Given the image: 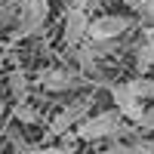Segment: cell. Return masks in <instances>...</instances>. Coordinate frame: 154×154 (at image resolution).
Here are the masks:
<instances>
[{"label":"cell","instance_id":"obj_6","mask_svg":"<svg viewBox=\"0 0 154 154\" xmlns=\"http://www.w3.org/2000/svg\"><path fill=\"white\" fill-rule=\"evenodd\" d=\"M108 86V93H111V99H114V105H117L120 111H123V117L126 120H133V123H139L142 120V114H145V99H139L133 89H130V83H105Z\"/></svg>","mask_w":154,"mask_h":154},{"label":"cell","instance_id":"obj_12","mask_svg":"<svg viewBox=\"0 0 154 154\" xmlns=\"http://www.w3.org/2000/svg\"><path fill=\"white\" fill-rule=\"evenodd\" d=\"M136 126H139V133H142V136H145V133H154V105H148V108H145L142 120H139Z\"/></svg>","mask_w":154,"mask_h":154},{"label":"cell","instance_id":"obj_13","mask_svg":"<svg viewBox=\"0 0 154 154\" xmlns=\"http://www.w3.org/2000/svg\"><path fill=\"white\" fill-rule=\"evenodd\" d=\"M139 16H142L145 25H154V0H142V6H139Z\"/></svg>","mask_w":154,"mask_h":154},{"label":"cell","instance_id":"obj_14","mask_svg":"<svg viewBox=\"0 0 154 154\" xmlns=\"http://www.w3.org/2000/svg\"><path fill=\"white\" fill-rule=\"evenodd\" d=\"M3 114H6V105H3V96H0V123H3Z\"/></svg>","mask_w":154,"mask_h":154},{"label":"cell","instance_id":"obj_11","mask_svg":"<svg viewBox=\"0 0 154 154\" xmlns=\"http://www.w3.org/2000/svg\"><path fill=\"white\" fill-rule=\"evenodd\" d=\"M12 114H16V120H22V123H34V120H40V117H37V114H34L28 105H25V102H19V105L12 108Z\"/></svg>","mask_w":154,"mask_h":154},{"label":"cell","instance_id":"obj_9","mask_svg":"<svg viewBox=\"0 0 154 154\" xmlns=\"http://www.w3.org/2000/svg\"><path fill=\"white\" fill-rule=\"evenodd\" d=\"M130 83V89L139 96V99H154V77H148V74H139V77H133V80H126Z\"/></svg>","mask_w":154,"mask_h":154},{"label":"cell","instance_id":"obj_1","mask_svg":"<svg viewBox=\"0 0 154 154\" xmlns=\"http://www.w3.org/2000/svg\"><path fill=\"white\" fill-rule=\"evenodd\" d=\"M120 136H139V126L133 120H126L117 105L89 114L74 126L77 142H105V139H120Z\"/></svg>","mask_w":154,"mask_h":154},{"label":"cell","instance_id":"obj_8","mask_svg":"<svg viewBox=\"0 0 154 154\" xmlns=\"http://www.w3.org/2000/svg\"><path fill=\"white\" fill-rule=\"evenodd\" d=\"M151 68H154V49L145 40H139V46H136V71L139 74H148Z\"/></svg>","mask_w":154,"mask_h":154},{"label":"cell","instance_id":"obj_10","mask_svg":"<svg viewBox=\"0 0 154 154\" xmlns=\"http://www.w3.org/2000/svg\"><path fill=\"white\" fill-rule=\"evenodd\" d=\"M9 89H12V96H16L19 102H25V96H28V80H25L22 71H12L9 74Z\"/></svg>","mask_w":154,"mask_h":154},{"label":"cell","instance_id":"obj_3","mask_svg":"<svg viewBox=\"0 0 154 154\" xmlns=\"http://www.w3.org/2000/svg\"><path fill=\"white\" fill-rule=\"evenodd\" d=\"M89 25H93V19L86 12V0H71L65 6V28H62L65 46H71V49L83 46L89 40Z\"/></svg>","mask_w":154,"mask_h":154},{"label":"cell","instance_id":"obj_2","mask_svg":"<svg viewBox=\"0 0 154 154\" xmlns=\"http://www.w3.org/2000/svg\"><path fill=\"white\" fill-rule=\"evenodd\" d=\"M49 19V0H22L16 28H12V40H28V37L40 34Z\"/></svg>","mask_w":154,"mask_h":154},{"label":"cell","instance_id":"obj_4","mask_svg":"<svg viewBox=\"0 0 154 154\" xmlns=\"http://www.w3.org/2000/svg\"><path fill=\"white\" fill-rule=\"evenodd\" d=\"M37 83H40L43 93H74V89H83L89 86L86 71H68V68H46L37 74Z\"/></svg>","mask_w":154,"mask_h":154},{"label":"cell","instance_id":"obj_7","mask_svg":"<svg viewBox=\"0 0 154 154\" xmlns=\"http://www.w3.org/2000/svg\"><path fill=\"white\" fill-rule=\"evenodd\" d=\"M130 28H133V19L130 16H114V12H108V16L93 19V25H89V37H93V40H117V37H123Z\"/></svg>","mask_w":154,"mask_h":154},{"label":"cell","instance_id":"obj_5","mask_svg":"<svg viewBox=\"0 0 154 154\" xmlns=\"http://www.w3.org/2000/svg\"><path fill=\"white\" fill-rule=\"evenodd\" d=\"M89 108H93V99L89 96H80V99H74L71 105H65L53 120H49V136H65V133H74V126L80 123L83 117H89Z\"/></svg>","mask_w":154,"mask_h":154}]
</instances>
